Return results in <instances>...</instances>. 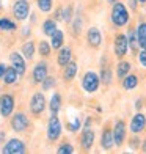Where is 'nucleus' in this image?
Returning a JSON list of instances; mask_svg holds the SVG:
<instances>
[{"label":"nucleus","mask_w":146,"mask_h":154,"mask_svg":"<svg viewBox=\"0 0 146 154\" xmlns=\"http://www.w3.org/2000/svg\"><path fill=\"white\" fill-rule=\"evenodd\" d=\"M101 148L104 151H112L115 148V140H113V132L112 129L105 128L102 131V135H101Z\"/></svg>","instance_id":"17"},{"label":"nucleus","mask_w":146,"mask_h":154,"mask_svg":"<svg viewBox=\"0 0 146 154\" xmlns=\"http://www.w3.org/2000/svg\"><path fill=\"white\" fill-rule=\"evenodd\" d=\"M82 129V121L79 120V118H74L72 121L68 123V131L72 132V134H75V132H79Z\"/></svg>","instance_id":"35"},{"label":"nucleus","mask_w":146,"mask_h":154,"mask_svg":"<svg viewBox=\"0 0 146 154\" xmlns=\"http://www.w3.org/2000/svg\"><path fill=\"white\" fill-rule=\"evenodd\" d=\"M135 32H137L138 47H140V49H144V51H146V22H144V20L138 22Z\"/></svg>","instance_id":"25"},{"label":"nucleus","mask_w":146,"mask_h":154,"mask_svg":"<svg viewBox=\"0 0 146 154\" xmlns=\"http://www.w3.org/2000/svg\"><path fill=\"white\" fill-rule=\"evenodd\" d=\"M137 58H138V63H140L143 68H146V51L144 49H140V52L137 54Z\"/></svg>","instance_id":"36"},{"label":"nucleus","mask_w":146,"mask_h":154,"mask_svg":"<svg viewBox=\"0 0 146 154\" xmlns=\"http://www.w3.org/2000/svg\"><path fill=\"white\" fill-rule=\"evenodd\" d=\"M36 6L41 13L47 14L53 10V0H36Z\"/></svg>","instance_id":"31"},{"label":"nucleus","mask_w":146,"mask_h":154,"mask_svg":"<svg viewBox=\"0 0 146 154\" xmlns=\"http://www.w3.org/2000/svg\"><path fill=\"white\" fill-rule=\"evenodd\" d=\"M99 77H101V82L104 83V85H112V82H113V71L110 68H102Z\"/></svg>","instance_id":"33"},{"label":"nucleus","mask_w":146,"mask_h":154,"mask_svg":"<svg viewBox=\"0 0 146 154\" xmlns=\"http://www.w3.org/2000/svg\"><path fill=\"white\" fill-rule=\"evenodd\" d=\"M79 72V65L75 61H69L66 66H63V80L65 82H72L75 79V75Z\"/></svg>","instance_id":"20"},{"label":"nucleus","mask_w":146,"mask_h":154,"mask_svg":"<svg viewBox=\"0 0 146 154\" xmlns=\"http://www.w3.org/2000/svg\"><path fill=\"white\" fill-rule=\"evenodd\" d=\"M126 36H127V41H129V51H132L135 55H137V51L140 47H138V39H137V32L135 29H129L127 33H126Z\"/></svg>","instance_id":"29"},{"label":"nucleus","mask_w":146,"mask_h":154,"mask_svg":"<svg viewBox=\"0 0 146 154\" xmlns=\"http://www.w3.org/2000/svg\"><path fill=\"white\" fill-rule=\"evenodd\" d=\"M0 30L2 32H16L17 30V24L13 19L2 16L0 17Z\"/></svg>","instance_id":"30"},{"label":"nucleus","mask_w":146,"mask_h":154,"mask_svg":"<svg viewBox=\"0 0 146 154\" xmlns=\"http://www.w3.org/2000/svg\"><path fill=\"white\" fill-rule=\"evenodd\" d=\"M3 140H5V132L2 131V132H0V142H3Z\"/></svg>","instance_id":"43"},{"label":"nucleus","mask_w":146,"mask_h":154,"mask_svg":"<svg viewBox=\"0 0 146 154\" xmlns=\"http://www.w3.org/2000/svg\"><path fill=\"white\" fill-rule=\"evenodd\" d=\"M141 149H143V151H146V140L143 142V146H141Z\"/></svg>","instance_id":"45"},{"label":"nucleus","mask_w":146,"mask_h":154,"mask_svg":"<svg viewBox=\"0 0 146 154\" xmlns=\"http://www.w3.org/2000/svg\"><path fill=\"white\" fill-rule=\"evenodd\" d=\"M47 107V101H46V96L43 91H35L29 101V110L33 116H39L43 115V112Z\"/></svg>","instance_id":"4"},{"label":"nucleus","mask_w":146,"mask_h":154,"mask_svg":"<svg viewBox=\"0 0 146 154\" xmlns=\"http://www.w3.org/2000/svg\"><path fill=\"white\" fill-rule=\"evenodd\" d=\"M61 106H63V99H61V94L55 91L52 94V97L49 99V112L53 115H58L60 110H61Z\"/></svg>","instance_id":"22"},{"label":"nucleus","mask_w":146,"mask_h":154,"mask_svg":"<svg viewBox=\"0 0 146 154\" xmlns=\"http://www.w3.org/2000/svg\"><path fill=\"white\" fill-rule=\"evenodd\" d=\"M129 52V41L127 36L124 33H118L115 35V39H113V54L116 58H124Z\"/></svg>","instance_id":"8"},{"label":"nucleus","mask_w":146,"mask_h":154,"mask_svg":"<svg viewBox=\"0 0 146 154\" xmlns=\"http://www.w3.org/2000/svg\"><path fill=\"white\" fill-rule=\"evenodd\" d=\"M16 109V97L11 93H3L0 96V115L3 118H10Z\"/></svg>","instance_id":"7"},{"label":"nucleus","mask_w":146,"mask_h":154,"mask_svg":"<svg viewBox=\"0 0 146 154\" xmlns=\"http://www.w3.org/2000/svg\"><path fill=\"white\" fill-rule=\"evenodd\" d=\"M141 109H143V99H137L135 101V110L140 112Z\"/></svg>","instance_id":"39"},{"label":"nucleus","mask_w":146,"mask_h":154,"mask_svg":"<svg viewBox=\"0 0 146 154\" xmlns=\"http://www.w3.org/2000/svg\"><path fill=\"white\" fill-rule=\"evenodd\" d=\"M107 2H108L110 5H113V3H116V2H120V0H107Z\"/></svg>","instance_id":"44"},{"label":"nucleus","mask_w":146,"mask_h":154,"mask_svg":"<svg viewBox=\"0 0 146 154\" xmlns=\"http://www.w3.org/2000/svg\"><path fill=\"white\" fill-rule=\"evenodd\" d=\"M80 83H82L83 91L88 93V94H93L101 87V77L94 71H87L85 74L82 75V82Z\"/></svg>","instance_id":"2"},{"label":"nucleus","mask_w":146,"mask_h":154,"mask_svg":"<svg viewBox=\"0 0 146 154\" xmlns=\"http://www.w3.org/2000/svg\"><path fill=\"white\" fill-rule=\"evenodd\" d=\"M61 132H63V124H61L58 115L50 113V118L47 121V129H46V137L49 142H57L61 137Z\"/></svg>","instance_id":"3"},{"label":"nucleus","mask_w":146,"mask_h":154,"mask_svg":"<svg viewBox=\"0 0 146 154\" xmlns=\"http://www.w3.org/2000/svg\"><path fill=\"white\" fill-rule=\"evenodd\" d=\"M8 58H10L11 66L17 71V74L19 75H25V72H27V60L24 58V55L20 52H17V51H14V52L10 54Z\"/></svg>","instance_id":"13"},{"label":"nucleus","mask_w":146,"mask_h":154,"mask_svg":"<svg viewBox=\"0 0 146 154\" xmlns=\"http://www.w3.org/2000/svg\"><path fill=\"white\" fill-rule=\"evenodd\" d=\"M58 29V24H57V19H52V17H49L46 19L43 25H41V32L44 33V36H50V35Z\"/></svg>","instance_id":"26"},{"label":"nucleus","mask_w":146,"mask_h":154,"mask_svg":"<svg viewBox=\"0 0 146 154\" xmlns=\"http://www.w3.org/2000/svg\"><path fill=\"white\" fill-rule=\"evenodd\" d=\"M2 10H3V6H2V2H0V13H2Z\"/></svg>","instance_id":"47"},{"label":"nucleus","mask_w":146,"mask_h":154,"mask_svg":"<svg viewBox=\"0 0 146 154\" xmlns=\"http://www.w3.org/2000/svg\"><path fill=\"white\" fill-rule=\"evenodd\" d=\"M130 69H132L130 61L121 58L120 61H118V65H116V77H118V79H123L124 75H127L130 72Z\"/></svg>","instance_id":"27"},{"label":"nucleus","mask_w":146,"mask_h":154,"mask_svg":"<svg viewBox=\"0 0 146 154\" xmlns=\"http://www.w3.org/2000/svg\"><path fill=\"white\" fill-rule=\"evenodd\" d=\"M91 123H93V118H87L85 123H83V129H87V128H91Z\"/></svg>","instance_id":"40"},{"label":"nucleus","mask_w":146,"mask_h":154,"mask_svg":"<svg viewBox=\"0 0 146 154\" xmlns=\"http://www.w3.org/2000/svg\"><path fill=\"white\" fill-rule=\"evenodd\" d=\"M27 151V143L24 140H20L17 137L8 138L2 146V152L3 154H22Z\"/></svg>","instance_id":"6"},{"label":"nucleus","mask_w":146,"mask_h":154,"mask_svg":"<svg viewBox=\"0 0 146 154\" xmlns=\"http://www.w3.org/2000/svg\"><path fill=\"white\" fill-rule=\"evenodd\" d=\"M144 129H146V115L141 113V112H137L129 123V131L134 135H138V134H141Z\"/></svg>","instance_id":"12"},{"label":"nucleus","mask_w":146,"mask_h":154,"mask_svg":"<svg viewBox=\"0 0 146 154\" xmlns=\"http://www.w3.org/2000/svg\"><path fill=\"white\" fill-rule=\"evenodd\" d=\"M72 30H74L75 33H80V30H82V19H80V17H75V19H74Z\"/></svg>","instance_id":"37"},{"label":"nucleus","mask_w":146,"mask_h":154,"mask_svg":"<svg viewBox=\"0 0 146 154\" xmlns=\"http://www.w3.org/2000/svg\"><path fill=\"white\" fill-rule=\"evenodd\" d=\"M87 43L93 49H99L102 46V32L97 27H90L87 30Z\"/></svg>","instance_id":"14"},{"label":"nucleus","mask_w":146,"mask_h":154,"mask_svg":"<svg viewBox=\"0 0 146 154\" xmlns=\"http://www.w3.org/2000/svg\"><path fill=\"white\" fill-rule=\"evenodd\" d=\"M47 75H49V63L46 61V58H43V60H39L36 65L33 66V69H32V80H33V83H38L39 85Z\"/></svg>","instance_id":"11"},{"label":"nucleus","mask_w":146,"mask_h":154,"mask_svg":"<svg viewBox=\"0 0 146 154\" xmlns=\"http://www.w3.org/2000/svg\"><path fill=\"white\" fill-rule=\"evenodd\" d=\"M127 5L130 6L132 11H137V8H138V0H127Z\"/></svg>","instance_id":"38"},{"label":"nucleus","mask_w":146,"mask_h":154,"mask_svg":"<svg viewBox=\"0 0 146 154\" xmlns=\"http://www.w3.org/2000/svg\"><path fill=\"white\" fill-rule=\"evenodd\" d=\"M75 149H74V146L69 143V142H63L61 145H58V148H57V152L58 154H72Z\"/></svg>","instance_id":"34"},{"label":"nucleus","mask_w":146,"mask_h":154,"mask_svg":"<svg viewBox=\"0 0 146 154\" xmlns=\"http://www.w3.org/2000/svg\"><path fill=\"white\" fill-rule=\"evenodd\" d=\"M30 17H32V19H30L32 24H36V22H38V17H36V14H35V13H30Z\"/></svg>","instance_id":"42"},{"label":"nucleus","mask_w":146,"mask_h":154,"mask_svg":"<svg viewBox=\"0 0 146 154\" xmlns=\"http://www.w3.org/2000/svg\"><path fill=\"white\" fill-rule=\"evenodd\" d=\"M10 126L16 134H24V132H27V129L30 128V120H29V116H27L25 112H14V113L11 115Z\"/></svg>","instance_id":"5"},{"label":"nucleus","mask_w":146,"mask_h":154,"mask_svg":"<svg viewBox=\"0 0 146 154\" xmlns=\"http://www.w3.org/2000/svg\"><path fill=\"white\" fill-rule=\"evenodd\" d=\"M121 87L124 90H127V91H130V90H135L138 87V83H140V80H138V75L135 74H127V75H124L123 79H121Z\"/></svg>","instance_id":"24"},{"label":"nucleus","mask_w":146,"mask_h":154,"mask_svg":"<svg viewBox=\"0 0 146 154\" xmlns=\"http://www.w3.org/2000/svg\"><path fill=\"white\" fill-rule=\"evenodd\" d=\"M55 60H57V65L60 68L66 66L68 63L72 60V49L69 46H61L57 51V57H55Z\"/></svg>","instance_id":"16"},{"label":"nucleus","mask_w":146,"mask_h":154,"mask_svg":"<svg viewBox=\"0 0 146 154\" xmlns=\"http://www.w3.org/2000/svg\"><path fill=\"white\" fill-rule=\"evenodd\" d=\"M39 85H41V88H43V91H50V90H53L55 87H57V79H55L53 75H47Z\"/></svg>","instance_id":"32"},{"label":"nucleus","mask_w":146,"mask_h":154,"mask_svg":"<svg viewBox=\"0 0 146 154\" xmlns=\"http://www.w3.org/2000/svg\"><path fill=\"white\" fill-rule=\"evenodd\" d=\"M5 71H6V65H5V63H0V79L3 77Z\"/></svg>","instance_id":"41"},{"label":"nucleus","mask_w":146,"mask_h":154,"mask_svg":"<svg viewBox=\"0 0 146 154\" xmlns=\"http://www.w3.org/2000/svg\"><path fill=\"white\" fill-rule=\"evenodd\" d=\"M38 54H39V57L41 58H49L50 57V54H52V46L49 41L46 39H41L39 43H38Z\"/></svg>","instance_id":"28"},{"label":"nucleus","mask_w":146,"mask_h":154,"mask_svg":"<svg viewBox=\"0 0 146 154\" xmlns=\"http://www.w3.org/2000/svg\"><path fill=\"white\" fill-rule=\"evenodd\" d=\"M30 13H32V8H30L29 0H16L13 3V16H14L16 20L24 22V20L29 19Z\"/></svg>","instance_id":"9"},{"label":"nucleus","mask_w":146,"mask_h":154,"mask_svg":"<svg viewBox=\"0 0 146 154\" xmlns=\"http://www.w3.org/2000/svg\"><path fill=\"white\" fill-rule=\"evenodd\" d=\"M55 19L63 20L65 24H69L74 19V8H72L71 5L63 6V8H58L57 13H55Z\"/></svg>","instance_id":"19"},{"label":"nucleus","mask_w":146,"mask_h":154,"mask_svg":"<svg viewBox=\"0 0 146 154\" xmlns=\"http://www.w3.org/2000/svg\"><path fill=\"white\" fill-rule=\"evenodd\" d=\"M19 74H17V71L13 66H6V71H5V74H3V77H2V80H3V83L5 85H8V87H11V85H16L17 83V79H19Z\"/></svg>","instance_id":"23"},{"label":"nucleus","mask_w":146,"mask_h":154,"mask_svg":"<svg viewBox=\"0 0 146 154\" xmlns=\"http://www.w3.org/2000/svg\"><path fill=\"white\" fill-rule=\"evenodd\" d=\"M138 3H141V5H144V3H146V0H138Z\"/></svg>","instance_id":"46"},{"label":"nucleus","mask_w":146,"mask_h":154,"mask_svg":"<svg viewBox=\"0 0 146 154\" xmlns=\"http://www.w3.org/2000/svg\"><path fill=\"white\" fill-rule=\"evenodd\" d=\"M49 38H50V39H49V43H50L52 49H55V51H58L61 46H65V32L63 30L57 29Z\"/></svg>","instance_id":"21"},{"label":"nucleus","mask_w":146,"mask_h":154,"mask_svg":"<svg viewBox=\"0 0 146 154\" xmlns=\"http://www.w3.org/2000/svg\"><path fill=\"white\" fill-rule=\"evenodd\" d=\"M112 132H113L115 146H116V148L123 146L124 142H126V138H127V126H126V123H124L123 120H116L115 124H113Z\"/></svg>","instance_id":"10"},{"label":"nucleus","mask_w":146,"mask_h":154,"mask_svg":"<svg viewBox=\"0 0 146 154\" xmlns=\"http://www.w3.org/2000/svg\"><path fill=\"white\" fill-rule=\"evenodd\" d=\"M19 52L24 55V58H25L27 61L33 60L35 52H36V46H35V41H33V39H27V41H24L22 46H20V51H19Z\"/></svg>","instance_id":"18"},{"label":"nucleus","mask_w":146,"mask_h":154,"mask_svg":"<svg viewBox=\"0 0 146 154\" xmlns=\"http://www.w3.org/2000/svg\"><path fill=\"white\" fill-rule=\"evenodd\" d=\"M110 22H112L116 29H123L130 22V13L127 10V5L123 2H116L112 5V11H110Z\"/></svg>","instance_id":"1"},{"label":"nucleus","mask_w":146,"mask_h":154,"mask_svg":"<svg viewBox=\"0 0 146 154\" xmlns=\"http://www.w3.org/2000/svg\"><path fill=\"white\" fill-rule=\"evenodd\" d=\"M94 138H96V134H94V131L91 128L83 129L82 134H80V138H79L82 149L83 151H90V149H91L93 145H94Z\"/></svg>","instance_id":"15"}]
</instances>
